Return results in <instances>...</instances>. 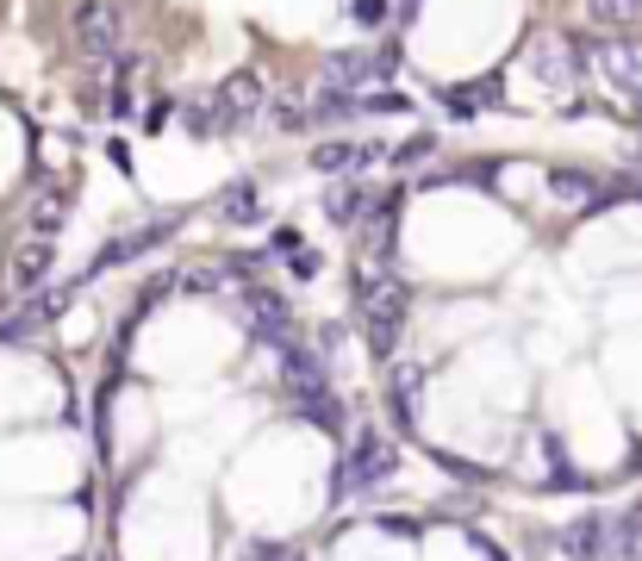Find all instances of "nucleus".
<instances>
[{"instance_id":"aec40b11","label":"nucleus","mask_w":642,"mask_h":561,"mask_svg":"<svg viewBox=\"0 0 642 561\" xmlns=\"http://www.w3.org/2000/svg\"><path fill=\"white\" fill-rule=\"evenodd\" d=\"M586 13L599 25H637L642 20V0H586Z\"/></svg>"},{"instance_id":"423d86ee","label":"nucleus","mask_w":642,"mask_h":561,"mask_svg":"<svg viewBox=\"0 0 642 561\" xmlns=\"http://www.w3.org/2000/svg\"><path fill=\"white\" fill-rule=\"evenodd\" d=\"M274 368H281V388H288V400L331 388V362H325L312 344H300V337H281V344H274Z\"/></svg>"},{"instance_id":"f3484780","label":"nucleus","mask_w":642,"mask_h":561,"mask_svg":"<svg viewBox=\"0 0 642 561\" xmlns=\"http://www.w3.org/2000/svg\"><path fill=\"white\" fill-rule=\"evenodd\" d=\"M599 542H605V518H593V512H586L581 524H567V530H562V549L574 561H599Z\"/></svg>"},{"instance_id":"4468645a","label":"nucleus","mask_w":642,"mask_h":561,"mask_svg":"<svg viewBox=\"0 0 642 561\" xmlns=\"http://www.w3.org/2000/svg\"><path fill=\"white\" fill-rule=\"evenodd\" d=\"M343 119H356V94L318 81V94H312V106H306V125H343Z\"/></svg>"},{"instance_id":"412c9836","label":"nucleus","mask_w":642,"mask_h":561,"mask_svg":"<svg viewBox=\"0 0 642 561\" xmlns=\"http://www.w3.org/2000/svg\"><path fill=\"white\" fill-rule=\"evenodd\" d=\"M412 100L406 94H356V113H369V119H381V113H406Z\"/></svg>"},{"instance_id":"9d476101","label":"nucleus","mask_w":642,"mask_h":561,"mask_svg":"<svg viewBox=\"0 0 642 561\" xmlns=\"http://www.w3.org/2000/svg\"><path fill=\"white\" fill-rule=\"evenodd\" d=\"M244 306H250V325L269 337V344H281V337H293V306L281 300V293H269V288H250L244 293Z\"/></svg>"},{"instance_id":"9b49d317","label":"nucleus","mask_w":642,"mask_h":561,"mask_svg":"<svg viewBox=\"0 0 642 561\" xmlns=\"http://www.w3.org/2000/svg\"><path fill=\"white\" fill-rule=\"evenodd\" d=\"M430 381V362H399L387 374V393H393V418L399 425H418V393Z\"/></svg>"},{"instance_id":"a211bd4d","label":"nucleus","mask_w":642,"mask_h":561,"mask_svg":"<svg viewBox=\"0 0 642 561\" xmlns=\"http://www.w3.org/2000/svg\"><path fill=\"white\" fill-rule=\"evenodd\" d=\"M225 218H237V225H256V218H262L256 181H232V188H225Z\"/></svg>"},{"instance_id":"5701e85b","label":"nucleus","mask_w":642,"mask_h":561,"mask_svg":"<svg viewBox=\"0 0 642 561\" xmlns=\"http://www.w3.org/2000/svg\"><path fill=\"white\" fill-rule=\"evenodd\" d=\"M430 150H437V137H406V144L393 150V169H412V162H418V156H430Z\"/></svg>"},{"instance_id":"6e6552de","label":"nucleus","mask_w":642,"mask_h":561,"mask_svg":"<svg viewBox=\"0 0 642 561\" xmlns=\"http://www.w3.org/2000/svg\"><path fill=\"white\" fill-rule=\"evenodd\" d=\"M581 51H593L599 76L611 81L618 94H642V44H630V38H599V44H581Z\"/></svg>"},{"instance_id":"0eeeda50","label":"nucleus","mask_w":642,"mask_h":561,"mask_svg":"<svg viewBox=\"0 0 642 561\" xmlns=\"http://www.w3.org/2000/svg\"><path fill=\"white\" fill-rule=\"evenodd\" d=\"M188 225V213H169V218H156V225H137V232H125V237H113L106 250L94 256V269L88 274H106V269H125V262H137V256H150L156 244H169V237Z\"/></svg>"},{"instance_id":"6ab92c4d","label":"nucleus","mask_w":642,"mask_h":561,"mask_svg":"<svg viewBox=\"0 0 642 561\" xmlns=\"http://www.w3.org/2000/svg\"><path fill=\"white\" fill-rule=\"evenodd\" d=\"M356 213H362V188H350V181H343V188H331V194H325V218H331V225H356Z\"/></svg>"},{"instance_id":"a878e982","label":"nucleus","mask_w":642,"mask_h":561,"mask_svg":"<svg viewBox=\"0 0 642 561\" xmlns=\"http://www.w3.org/2000/svg\"><path fill=\"white\" fill-rule=\"evenodd\" d=\"M169 113H176V106H169V100H156L150 113H144V125H150V132H162V125H169Z\"/></svg>"},{"instance_id":"393cba45","label":"nucleus","mask_w":642,"mask_h":561,"mask_svg":"<svg viewBox=\"0 0 642 561\" xmlns=\"http://www.w3.org/2000/svg\"><path fill=\"white\" fill-rule=\"evenodd\" d=\"M293 274H300V281H312V274H318V250H306V244H300V250H293Z\"/></svg>"},{"instance_id":"20e7f679","label":"nucleus","mask_w":642,"mask_h":561,"mask_svg":"<svg viewBox=\"0 0 642 561\" xmlns=\"http://www.w3.org/2000/svg\"><path fill=\"white\" fill-rule=\"evenodd\" d=\"M393 51H331L325 57V88H343V94H362V88H381L393 81Z\"/></svg>"},{"instance_id":"7ed1b4c3","label":"nucleus","mask_w":642,"mask_h":561,"mask_svg":"<svg viewBox=\"0 0 642 561\" xmlns=\"http://www.w3.org/2000/svg\"><path fill=\"white\" fill-rule=\"evenodd\" d=\"M262 106H269V100H262V81H256L250 69L225 76V81H218V94L206 100V113H213V132H250Z\"/></svg>"},{"instance_id":"f03ea898","label":"nucleus","mask_w":642,"mask_h":561,"mask_svg":"<svg viewBox=\"0 0 642 561\" xmlns=\"http://www.w3.org/2000/svg\"><path fill=\"white\" fill-rule=\"evenodd\" d=\"M393 462H399V449H393V437H381V430H362L350 444V456H343V468L331 474V500H350V493H369L374 481H387Z\"/></svg>"},{"instance_id":"f8f14e48","label":"nucleus","mask_w":642,"mask_h":561,"mask_svg":"<svg viewBox=\"0 0 642 561\" xmlns=\"http://www.w3.org/2000/svg\"><path fill=\"white\" fill-rule=\"evenodd\" d=\"M44 281H50V237H38V244H25V250L13 256V288L20 293L44 288Z\"/></svg>"},{"instance_id":"ddd939ff","label":"nucleus","mask_w":642,"mask_h":561,"mask_svg":"<svg viewBox=\"0 0 642 561\" xmlns=\"http://www.w3.org/2000/svg\"><path fill=\"white\" fill-rule=\"evenodd\" d=\"M293 406L306 412V425L331 430V437H337V430H343V425H350V418H343V400H337L331 388H318V393H300V400H293Z\"/></svg>"},{"instance_id":"2eb2a0df","label":"nucleus","mask_w":642,"mask_h":561,"mask_svg":"<svg viewBox=\"0 0 642 561\" xmlns=\"http://www.w3.org/2000/svg\"><path fill=\"white\" fill-rule=\"evenodd\" d=\"M549 188H555L562 200H574V206H586V213H599V206H605L599 181H593L586 169H555V175H549Z\"/></svg>"},{"instance_id":"f257e3e1","label":"nucleus","mask_w":642,"mask_h":561,"mask_svg":"<svg viewBox=\"0 0 642 561\" xmlns=\"http://www.w3.org/2000/svg\"><path fill=\"white\" fill-rule=\"evenodd\" d=\"M356 312H362V337H369L374 362H387L393 349H399V330H406V288H399L387 269H362V281H356Z\"/></svg>"},{"instance_id":"b1692460","label":"nucleus","mask_w":642,"mask_h":561,"mask_svg":"<svg viewBox=\"0 0 642 561\" xmlns=\"http://www.w3.org/2000/svg\"><path fill=\"white\" fill-rule=\"evenodd\" d=\"M381 20H387V0H356V25H369L374 32Z\"/></svg>"},{"instance_id":"dca6fc26","label":"nucleus","mask_w":642,"mask_h":561,"mask_svg":"<svg viewBox=\"0 0 642 561\" xmlns=\"http://www.w3.org/2000/svg\"><path fill=\"white\" fill-rule=\"evenodd\" d=\"M449 106H455V119H474V113H487V106H499V76L462 81V88L449 94Z\"/></svg>"},{"instance_id":"39448f33","label":"nucleus","mask_w":642,"mask_h":561,"mask_svg":"<svg viewBox=\"0 0 642 561\" xmlns=\"http://www.w3.org/2000/svg\"><path fill=\"white\" fill-rule=\"evenodd\" d=\"M69 32L88 57H113L119 44H125V13H119L113 0H81L76 13H69Z\"/></svg>"},{"instance_id":"bb28decb","label":"nucleus","mask_w":642,"mask_h":561,"mask_svg":"<svg viewBox=\"0 0 642 561\" xmlns=\"http://www.w3.org/2000/svg\"><path fill=\"white\" fill-rule=\"evenodd\" d=\"M630 194H637V200H642V181H630Z\"/></svg>"},{"instance_id":"4be33fe9","label":"nucleus","mask_w":642,"mask_h":561,"mask_svg":"<svg viewBox=\"0 0 642 561\" xmlns=\"http://www.w3.org/2000/svg\"><path fill=\"white\" fill-rule=\"evenodd\" d=\"M262 113H269L281 132H306V106H293V100H274V106H262Z\"/></svg>"},{"instance_id":"1a4fd4ad","label":"nucleus","mask_w":642,"mask_h":561,"mask_svg":"<svg viewBox=\"0 0 642 561\" xmlns=\"http://www.w3.org/2000/svg\"><path fill=\"white\" fill-rule=\"evenodd\" d=\"M374 162H387L381 144H343V137H331V144H318V150H312V169L337 175V181H350V175L374 169Z\"/></svg>"}]
</instances>
